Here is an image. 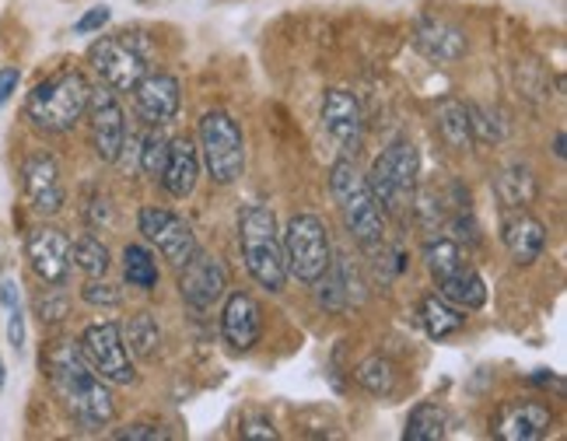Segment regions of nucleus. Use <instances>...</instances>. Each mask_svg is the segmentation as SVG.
Segmentation results:
<instances>
[{
    "mask_svg": "<svg viewBox=\"0 0 567 441\" xmlns=\"http://www.w3.org/2000/svg\"><path fill=\"white\" fill-rule=\"evenodd\" d=\"M109 249L105 242L95 235H81L78 242H71V267H78L84 277H105L109 270Z\"/></svg>",
    "mask_w": 567,
    "mask_h": 441,
    "instance_id": "nucleus-32",
    "label": "nucleus"
},
{
    "mask_svg": "<svg viewBox=\"0 0 567 441\" xmlns=\"http://www.w3.org/2000/svg\"><path fill=\"white\" fill-rule=\"evenodd\" d=\"M449 434V410L439 403H417L406 417V441H442Z\"/></svg>",
    "mask_w": 567,
    "mask_h": 441,
    "instance_id": "nucleus-28",
    "label": "nucleus"
},
{
    "mask_svg": "<svg viewBox=\"0 0 567 441\" xmlns=\"http://www.w3.org/2000/svg\"><path fill=\"white\" fill-rule=\"evenodd\" d=\"M21 189H25L32 211L42 217L60 214L68 204V186H63L53 154H29L25 165H21Z\"/></svg>",
    "mask_w": 567,
    "mask_h": 441,
    "instance_id": "nucleus-14",
    "label": "nucleus"
},
{
    "mask_svg": "<svg viewBox=\"0 0 567 441\" xmlns=\"http://www.w3.org/2000/svg\"><path fill=\"white\" fill-rule=\"evenodd\" d=\"M123 343L126 350H134L137 358L151 361L162 350V326L155 312H137L130 316V322L123 326Z\"/></svg>",
    "mask_w": 567,
    "mask_h": 441,
    "instance_id": "nucleus-27",
    "label": "nucleus"
},
{
    "mask_svg": "<svg viewBox=\"0 0 567 441\" xmlns=\"http://www.w3.org/2000/svg\"><path fill=\"white\" fill-rule=\"evenodd\" d=\"M494 196H497L505 211L529 207L536 201V175H533V168L522 165V162H508L505 168H497V175H494Z\"/></svg>",
    "mask_w": 567,
    "mask_h": 441,
    "instance_id": "nucleus-24",
    "label": "nucleus"
},
{
    "mask_svg": "<svg viewBox=\"0 0 567 441\" xmlns=\"http://www.w3.org/2000/svg\"><path fill=\"white\" fill-rule=\"evenodd\" d=\"M413 42H417V50L431 60H442V63H452L466 53V32L455 25L449 18H434V14H424L417 21V29H413Z\"/></svg>",
    "mask_w": 567,
    "mask_h": 441,
    "instance_id": "nucleus-20",
    "label": "nucleus"
},
{
    "mask_svg": "<svg viewBox=\"0 0 567 441\" xmlns=\"http://www.w3.org/2000/svg\"><path fill=\"white\" fill-rule=\"evenodd\" d=\"M316 288V305L326 312H347L364 301V280L354 267L351 256H333L326 274L312 284Z\"/></svg>",
    "mask_w": 567,
    "mask_h": 441,
    "instance_id": "nucleus-16",
    "label": "nucleus"
},
{
    "mask_svg": "<svg viewBox=\"0 0 567 441\" xmlns=\"http://www.w3.org/2000/svg\"><path fill=\"white\" fill-rule=\"evenodd\" d=\"M113 438H120V441H168L172 434L158 424H130V428L113 431Z\"/></svg>",
    "mask_w": 567,
    "mask_h": 441,
    "instance_id": "nucleus-37",
    "label": "nucleus"
},
{
    "mask_svg": "<svg viewBox=\"0 0 567 441\" xmlns=\"http://www.w3.org/2000/svg\"><path fill=\"white\" fill-rule=\"evenodd\" d=\"M554 154H557L560 162H564V154H567V147H564V134H560V130H557V137H554Z\"/></svg>",
    "mask_w": 567,
    "mask_h": 441,
    "instance_id": "nucleus-45",
    "label": "nucleus"
},
{
    "mask_svg": "<svg viewBox=\"0 0 567 441\" xmlns=\"http://www.w3.org/2000/svg\"><path fill=\"white\" fill-rule=\"evenodd\" d=\"M417 172H421V154L410 141H392L372 165L368 186H372L379 207L403 211L413 193H417Z\"/></svg>",
    "mask_w": 567,
    "mask_h": 441,
    "instance_id": "nucleus-7",
    "label": "nucleus"
},
{
    "mask_svg": "<svg viewBox=\"0 0 567 441\" xmlns=\"http://www.w3.org/2000/svg\"><path fill=\"white\" fill-rule=\"evenodd\" d=\"M179 270V295L193 312H210L228 295V267L217 256L196 249L193 259H186Z\"/></svg>",
    "mask_w": 567,
    "mask_h": 441,
    "instance_id": "nucleus-12",
    "label": "nucleus"
},
{
    "mask_svg": "<svg viewBox=\"0 0 567 441\" xmlns=\"http://www.w3.org/2000/svg\"><path fill=\"white\" fill-rule=\"evenodd\" d=\"M434 284H439L442 298L466 308V312H476V308H484V301H487V284H484V277L476 274L473 263H460L452 274H445L442 280H434Z\"/></svg>",
    "mask_w": 567,
    "mask_h": 441,
    "instance_id": "nucleus-23",
    "label": "nucleus"
},
{
    "mask_svg": "<svg viewBox=\"0 0 567 441\" xmlns=\"http://www.w3.org/2000/svg\"><path fill=\"white\" fill-rule=\"evenodd\" d=\"M196 137H200V147H196L200 151V165L207 168V175L217 186H231L243 180L246 137L231 113H225V109H210V113H204L200 126H196Z\"/></svg>",
    "mask_w": 567,
    "mask_h": 441,
    "instance_id": "nucleus-5",
    "label": "nucleus"
},
{
    "mask_svg": "<svg viewBox=\"0 0 567 441\" xmlns=\"http://www.w3.org/2000/svg\"><path fill=\"white\" fill-rule=\"evenodd\" d=\"M165 158H168V137L158 134V126H151V134L144 137V147H141V172L147 180H158Z\"/></svg>",
    "mask_w": 567,
    "mask_h": 441,
    "instance_id": "nucleus-34",
    "label": "nucleus"
},
{
    "mask_svg": "<svg viewBox=\"0 0 567 441\" xmlns=\"http://www.w3.org/2000/svg\"><path fill=\"white\" fill-rule=\"evenodd\" d=\"M238 246L249 277L267 291H284L288 284V263H284V242L277 217L267 204H246L238 211Z\"/></svg>",
    "mask_w": 567,
    "mask_h": 441,
    "instance_id": "nucleus-2",
    "label": "nucleus"
},
{
    "mask_svg": "<svg viewBox=\"0 0 567 441\" xmlns=\"http://www.w3.org/2000/svg\"><path fill=\"white\" fill-rule=\"evenodd\" d=\"M179 105H183V92H179V81L172 74H144L134 84V113L144 126H165L179 116Z\"/></svg>",
    "mask_w": 567,
    "mask_h": 441,
    "instance_id": "nucleus-15",
    "label": "nucleus"
},
{
    "mask_svg": "<svg viewBox=\"0 0 567 441\" xmlns=\"http://www.w3.org/2000/svg\"><path fill=\"white\" fill-rule=\"evenodd\" d=\"M529 382L533 386H543V389H557V392H564V379H560V375H554V371H547V368H536L533 375H529Z\"/></svg>",
    "mask_w": 567,
    "mask_h": 441,
    "instance_id": "nucleus-44",
    "label": "nucleus"
},
{
    "mask_svg": "<svg viewBox=\"0 0 567 441\" xmlns=\"http://www.w3.org/2000/svg\"><path fill=\"white\" fill-rule=\"evenodd\" d=\"M221 334L231 343V350L246 355L264 337V308L249 291H231L221 312Z\"/></svg>",
    "mask_w": 567,
    "mask_h": 441,
    "instance_id": "nucleus-18",
    "label": "nucleus"
},
{
    "mask_svg": "<svg viewBox=\"0 0 567 441\" xmlns=\"http://www.w3.org/2000/svg\"><path fill=\"white\" fill-rule=\"evenodd\" d=\"M42 368L50 375L56 400L68 407V413L84 431H102L116 421L113 392L105 389V379H99L92 365L84 361L78 343H71V340L53 343L50 355L42 358Z\"/></svg>",
    "mask_w": 567,
    "mask_h": 441,
    "instance_id": "nucleus-1",
    "label": "nucleus"
},
{
    "mask_svg": "<svg viewBox=\"0 0 567 441\" xmlns=\"http://www.w3.org/2000/svg\"><path fill=\"white\" fill-rule=\"evenodd\" d=\"M123 277L130 288H141V291H155L158 288V263L151 256L147 246H137V242H130L123 249Z\"/></svg>",
    "mask_w": 567,
    "mask_h": 441,
    "instance_id": "nucleus-29",
    "label": "nucleus"
},
{
    "mask_svg": "<svg viewBox=\"0 0 567 441\" xmlns=\"http://www.w3.org/2000/svg\"><path fill=\"white\" fill-rule=\"evenodd\" d=\"M330 189L347 232L354 235L361 249L375 253L385 242V217L372 186H368V175H361V168L351 158H337L330 168Z\"/></svg>",
    "mask_w": 567,
    "mask_h": 441,
    "instance_id": "nucleus-3",
    "label": "nucleus"
},
{
    "mask_svg": "<svg viewBox=\"0 0 567 441\" xmlns=\"http://www.w3.org/2000/svg\"><path fill=\"white\" fill-rule=\"evenodd\" d=\"M550 410L536 400H515L501 407L497 413V434L505 441H536L550 431Z\"/></svg>",
    "mask_w": 567,
    "mask_h": 441,
    "instance_id": "nucleus-22",
    "label": "nucleus"
},
{
    "mask_svg": "<svg viewBox=\"0 0 567 441\" xmlns=\"http://www.w3.org/2000/svg\"><path fill=\"white\" fill-rule=\"evenodd\" d=\"M81 298L89 305H102V308H116L123 301V291L116 288V284H105L99 277H89V284L81 288Z\"/></svg>",
    "mask_w": 567,
    "mask_h": 441,
    "instance_id": "nucleus-35",
    "label": "nucleus"
},
{
    "mask_svg": "<svg viewBox=\"0 0 567 441\" xmlns=\"http://www.w3.org/2000/svg\"><path fill=\"white\" fill-rule=\"evenodd\" d=\"M421 322H424V334L431 340H449V337L466 329V308L452 305L442 295H427L421 301Z\"/></svg>",
    "mask_w": 567,
    "mask_h": 441,
    "instance_id": "nucleus-25",
    "label": "nucleus"
},
{
    "mask_svg": "<svg viewBox=\"0 0 567 441\" xmlns=\"http://www.w3.org/2000/svg\"><path fill=\"white\" fill-rule=\"evenodd\" d=\"M4 382H8V368H4V361H0V389H4Z\"/></svg>",
    "mask_w": 567,
    "mask_h": 441,
    "instance_id": "nucleus-46",
    "label": "nucleus"
},
{
    "mask_svg": "<svg viewBox=\"0 0 567 441\" xmlns=\"http://www.w3.org/2000/svg\"><path fill=\"white\" fill-rule=\"evenodd\" d=\"M137 228L141 235L155 246L172 267H183L186 259H193V253L200 249L193 228L176 214V211H165V207H141L137 214Z\"/></svg>",
    "mask_w": 567,
    "mask_h": 441,
    "instance_id": "nucleus-11",
    "label": "nucleus"
},
{
    "mask_svg": "<svg viewBox=\"0 0 567 441\" xmlns=\"http://www.w3.org/2000/svg\"><path fill=\"white\" fill-rule=\"evenodd\" d=\"M8 343L14 350H25V312H21V301L8 305Z\"/></svg>",
    "mask_w": 567,
    "mask_h": 441,
    "instance_id": "nucleus-38",
    "label": "nucleus"
},
{
    "mask_svg": "<svg viewBox=\"0 0 567 441\" xmlns=\"http://www.w3.org/2000/svg\"><path fill=\"white\" fill-rule=\"evenodd\" d=\"M84 113H89V123H92V147L99 154V162L105 165L120 162V154L126 147V116L113 88L109 84L92 88Z\"/></svg>",
    "mask_w": 567,
    "mask_h": 441,
    "instance_id": "nucleus-10",
    "label": "nucleus"
},
{
    "mask_svg": "<svg viewBox=\"0 0 567 441\" xmlns=\"http://www.w3.org/2000/svg\"><path fill=\"white\" fill-rule=\"evenodd\" d=\"M25 256L32 274L47 284V288H60L71 277V238L53 225H39L25 238Z\"/></svg>",
    "mask_w": 567,
    "mask_h": 441,
    "instance_id": "nucleus-13",
    "label": "nucleus"
},
{
    "mask_svg": "<svg viewBox=\"0 0 567 441\" xmlns=\"http://www.w3.org/2000/svg\"><path fill=\"white\" fill-rule=\"evenodd\" d=\"M109 221H113V204H109L105 196H102V201L95 196L92 207H89V225H92V228H99V225H109Z\"/></svg>",
    "mask_w": 567,
    "mask_h": 441,
    "instance_id": "nucleus-43",
    "label": "nucleus"
},
{
    "mask_svg": "<svg viewBox=\"0 0 567 441\" xmlns=\"http://www.w3.org/2000/svg\"><path fill=\"white\" fill-rule=\"evenodd\" d=\"M439 134L445 137L449 147L470 151L473 147V123H470V105L460 99H442L439 102Z\"/></svg>",
    "mask_w": 567,
    "mask_h": 441,
    "instance_id": "nucleus-26",
    "label": "nucleus"
},
{
    "mask_svg": "<svg viewBox=\"0 0 567 441\" xmlns=\"http://www.w3.org/2000/svg\"><path fill=\"white\" fill-rule=\"evenodd\" d=\"M92 84L81 71H60L39 81L25 99V116L42 134H71L89 109Z\"/></svg>",
    "mask_w": 567,
    "mask_h": 441,
    "instance_id": "nucleus-4",
    "label": "nucleus"
},
{
    "mask_svg": "<svg viewBox=\"0 0 567 441\" xmlns=\"http://www.w3.org/2000/svg\"><path fill=\"white\" fill-rule=\"evenodd\" d=\"M322 126L343 151H358L364 141V113L361 102L343 88H326L322 95Z\"/></svg>",
    "mask_w": 567,
    "mask_h": 441,
    "instance_id": "nucleus-17",
    "label": "nucleus"
},
{
    "mask_svg": "<svg viewBox=\"0 0 567 441\" xmlns=\"http://www.w3.org/2000/svg\"><path fill=\"white\" fill-rule=\"evenodd\" d=\"M470 123H473V141H487V144H501L508 137V123L505 113L494 105L473 102L470 105Z\"/></svg>",
    "mask_w": 567,
    "mask_h": 441,
    "instance_id": "nucleus-33",
    "label": "nucleus"
},
{
    "mask_svg": "<svg viewBox=\"0 0 567 441\" xmlns=\"http://www.w3.org/2000/svg\"><path fill=\"white\" fill-rule=\"evenodd\" d=\"M501 238H505V249L512 253L518 267H533L543 256V249H547V225L526 207H518L508 211L505 221H501Z\"/></svg>",
    "mask_w": 567,
    "mask_h": 441,
    "instance_id": "nucleus-19",
    "label": "nucleus"
},
{
    "mask_svg": "<svg viewBox=\"0 0 567 441\" xmlns=\"http://www.w3.org/2000/svg\"><path fill=\"white\" fill-rule=\"evenodd\" d=\"M460 263H466L463 256V246L449 235H439V238H427L424 242V267L434 280H442L445 274H452Z\"/></svg>",
    "mask_w": 567,
    "mask_h": 441,
    "instance_id": "nucleus-31",
    "label": "nucleus"
},
{
    "mask_svg": "<svg viewBox=\"0 0 567 441\" xmlns=\"http://www.w3.org/2000/svg\"><path fill=\"white\" fill-rule=\"evenodd\" d=\"M449 228H452V235H449V238H455V242H460V246H463V242H466V246H476V242H480L476 221H473V217H466V214H455Z\"/></svg>",
    "mask_w": 567,
    "mask_h": 441,
    "instance_id": "nucleus-39",
    "label": "nucleus"
},
{
    "mask_svg": "<svg viewBox=\"0 0 567 441\" xmlns=\"http://www.w3.org/2000/svg\"><path fill=\"white\" fill-rule=\"evenodd\" d=\"M89 63L113 92H134V84L147 74V53L134 39L102 35L99 42H92Z\"/></svg>",
    "mask_w": 567,
    "mask_h": 441,
    "instance_id": "nucleus-9",
    "label": "nucleus"
},
{
    "mask_svg": "<svg viewBox=\"0 0 567 441\" xmlns=\"http://www.w3.org/2000/svg\"><path fill=\"white\" fill-rule=\"evenodd\" d=\"M18 81H21L18 68H0V109H4L11 102V95L18 92Z\"/></svg>",
    "mask_w": 567,
    "mask_h": 441,
    "instance_id": "nucleus-42",
    "label": "nucleus"
},
{
    "mask_svg": "<svg viewBox=\"0 0 567 441\" xmlns=\"http://www.w3.org/2000/svg\"><path fill=\"white\" fill-rule=\"evenodd\" d=\"M280 242H284L288 277H295L298 284H305V288H312L333 259V246H330V235H326V225L316 214H295L288 221V228H284Z\"/></svg>",
    "mask_w": 567,
    "mask_h": 441,
    "instance_id": "nucleus-6",
    "label": "nucleus"
},
{
    "mask_svg": "<svg viewBox=\"0 0 567 441\" xmlns=\"http://www.w3.org/2000/svg\"><path fill=\"white\" fill-rule=\"evenodd\" d=\"M109 18H113V11H109V4H99V8H89L78 21H74V35H92V32H102L109 25Z\"/></svg>",
    "mask_w": 567,
    "mask_h": 441,
    "instance_id": "nucleus-36",
    "label": "nucleus"
},
{
    "mask_svg": "<svg viewBox=\"0 0 567 441\" xmlns=\"http://www.w3.org/2000/svg\"><path fill=\"white\" fill-rule=\"evenodd\" d=\"M63 316H68V298H63V295H53V298L39 301V319L42 322H60Z\"/></svg>",
    "mask_w": 567,
    "mask_h": 441,
    "instance_id": "nucleus-41",
    "label": "nucleus"
},
{
    "mask_svg": "<svg viewBox=\"0 0 567 441\" xmlns=\"http://www.w3.org/2000/svg\"><path fill=\"white\" fill-rule=\"evenodd\" d=\"M354 379L364 392L372 396H392L396 392V365H392L385 355H368L358 368H354Z\"/></svg>",
    "mask_w": 567,
    "mask_h": 441,
    "instance_id": "nucleus-30",
    "label": "nucleus"
},
{
    "mask_svg": "<svg viewBox=\"0 0 567 441\" xmlns=\"http://www.w3.org/2000/svg\"><path fill=\"white\" fill-rule=\"evenodd\" d=\"M243 438H280V431L274 428V421L270 417H264V413H256V417H246L243 421Z\"/></svg>",
    "mask_w": 567,
    "mask_h": 441,
    "instance_id": "nucleus-40",
    "label": "nucleus"
},
{
    "mask_svg": "<svg viewBox=\"0 0 567 441\" xmlns=\"http://www.w3.org/2000/svg\"><path fill=\"white\" fill-rule=\"evenodd\" d=\"M158 180L168 189V196H176V201L193 196L196 183H200V151H196V144L189 137L168 141V158H165V168Z\"/></svg>",
    "mask_w": 567,
    "mask_h": 441,
    "instance_id": "nucleus-21",
    "label": "nucleus"
},
{
    "mask_svg": "<svg viewBox=\"0 0 567 441\" xmlns=\"http://www.w3.org/2000/svg\"><path fill=\"white\" fill-rule=\"evenodd\" d=\"M81 355L92 365L99 379L109 386H134L137 382V368L130 361V350L123 343V326L120 322H92L81 334Z\"/></svg>",
    "mask_w": 567,
    "mask_h": 441,
    "instance_id": "nucleus-8",
    "label": "nucleus"
}]
</instances>
